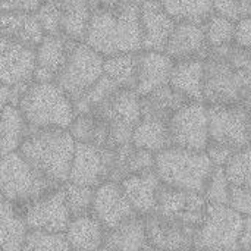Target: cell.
I'll use <instances>...</instances> for the list:
<instances>
[{
    "mask_svg": "<svg viewBox=\"0 0 251 251\" xmlns=\"http://www.w3.org/2000/svg\"><path fill=\"white\" fill-rule=\"evenodd\" d=\"M215 165L206 151L169 146L154 154V172L166 187L201 193Z\"/></svg>",
    "mask_w": 251,
    "mask_h": 251,
    "instance_id": "5b68a950",
    "label": "cell"
},
{
    "mask_svg": "<svg viewBox=\"0 0 251 251\" xmlns=\"http://www.w3.org/2000/svg\"><path fill=\"white\" fill-rule=\"evenodd\" d=\"M172 146L204 151L209 134V106L204 101L188 100L168 119Z\"/></svg>",
    "mask_w": 251,
    "mask_h": 251,
    "instance_id": "9c48e42d",
    "label": "cell"
},
{
    "mask_svg": "<svg viewBox=\"0 0 251 251\" xmlns=\"http://www.w3.org/2000/svg\"><path fill=\"white\" fill-rule=\"evenodd\" d=\"M91 6H116V4H141L144 0H88Z\"/></svg>",
    "mask_w": 251,
    "mask_h": 251,
    "instance_id": "ee69618b",
    "label": "cell"
},
{
    "mask_svg": "<svg viewBox=\"0 0 251 251\" xmlns=\"http://www.w3.org/2000/svg\"><path fill=\"white\" fill-rule=\"evenodd\" d=\"M28 226L21 206L12 201L0 203V250H22Z\"/></svg>",
    "mask_w": 251,
    "mask_h": 251,
    "instance_id": "484cf974",
    "label": "cell"
},
{
    "mask_svg": "<svg viewBox=\"0 0 251 251\" xmlns=\"http://www.w3.org/2000/svg\"><path fill=\"white\" fill-rule=\"evenodd\" d=\"M22 250L65 251L71 250L65 232H53L46 229H28Z\"/></svg>",
    "mask_w": 251,
    "mask_h": 251,
    "instance_id": "836d02e7",
    "label": "cell"
},
{
    "mask_svg": "<svg viewBox=\"0 0 251 251\" xmlns=\"http://www.w3.org/2000/svg\"><path fill=\"white\" fill-rule=\"evenodd\" d=\"M18 107L29 129H68L76 115L74 100L56 81H31L25 87Z\"/></svg>",
    "mask_w": 251,
    "mask_h": 251,
    "instance_id": "277c9868",
    "label": "cell"
},
{
    "mask_svg": "<svg viewBox=\"0 0 251 251\" xmlns=\"http://www.w3.org/2000/svg\"><path fill=\"white\" fill-rule=\"evenodd\" d=\"M62 188L65 193V199L71 216H78L91 212L94 187H87V185L66 181L65 184H62Z\"/></svg>",
    "mask_w": 251,
    "mask_h": 251,
    "instance_id": "d590c367",
    "label": "cell"
},
{
    "mask_svg": "<svg viewBox=\"0 0 251 251\" xmlns=\"http://www.w3.org/2000/svg\"><path fill=\"white\" fill-rule=\"evenodd\" d=\"M213 12L237 22L251 13V0H213Z\"/></svg>",
    "mask_w": 251,
    "mask_h": 251,
    "instance_id": "f35d334b",
    "label": "cell"
},
{
    "mask_svg": "<svg viewBox=\"0 0 251 251\" xmlns=\"http://www.w3.org/2000/svg\"><path fill=\"white\" fill-rule=\"evenodd\" d=\"M143 50L165 51L176 21L165 10L159 0H144L140 4Z\"/></svg>",
    "mask_w": 251,
    "mask_h": 251,
    "instance_id": "e0dca14e",
    "label": "cell"
},
{
    "mask_svg": "<svg viewBox=\"0 0 251 251\" xmlns=\"http://www.w3.org/2000/svg\"><path fill=\"white\" fill-rule=\"evenodd\" d=\"M44 34H60V4L59 0H43L34 12ZM62 35V34H60Z\"/></svg>",
    "mask_w": 251,
    "mask_h": 251,
    "instance_id": "74e56055",
    "label": "cell"
},
{
    "mask_svg": "<svg viewBox=\"0 0 251 251\" xmlns=\"http://www.w3.org/2000/svg\"><path fill=\"white\" fill-rule=\"evenodd\" d=\"M0 37L35 47L44 37L34 12L0 10Z\"/></svg>",
    "mask_w": 251,
    "mask_h": 251,
    "instance_id": "7402d4cb",
    "label": "cell"
},
{
    "mask_svg": "<svg viewBox=\"0 0 251 251\" xmlns=\"http://www.w3.org/2000/svg\"><path fill=\"white\" fill-rule=\"evenodd\" d=\"M201 24L209 49H216L234 43L235 21L213 12Z\"/></svg>",
    "mask_w": 251,
    "mask_h": 251,
    "instance_id": "d6a6232c",
    "label": "cell"
},
{
    "mask_svg": "<svg viewBox=\"0 0 251 251\" xmlns=\"http://www.w3.org/2000/svg\"><path fill=\"white\" fill-rule=\"evenodd\" d=\"M35 47L0 37V81L9 88L34 81Z\"/></svg>",
    "mask_w": 251,
    "mask_h": 251,
    "instance_id": "5bb4252c",
    "label": "cell"
},
{
    "mask_svg": "<svg viewBox=\"0 0 251 251\" xmlns=\"http://www.w3.org/2000/svg\"><path fill=\"white\" fill-rule=\"evenodd\" d=\"M188 101L174 87L165 84L146 96H141V113L146 118H157L168 121L174 112Z\"/></svg>",
    "mask_w": 251,
    "mask_h": 251,
    "instance_id": "f546056e",
    "label": "cell"
},
{
    "mask_svg": "<svg viewBox=\"0 0 251 251\" xmlns=\"http://www.w3.org/2000/svg\"><path fill=\"white\" fill-rule=\"evenodd\" d=\"M84 43L104 57L141 51L140 4L94 6Z\"/></svg>",
    "mask_w": 251,
    "mask_h": 251,
    "instance_id": "7a4b0ae2",
    "label": "cell"
},
{
    "mask_svg": "<svg viewBox=\"0 0 251 251\" xmlns=\"http://www.w3.org/2000/svg\"><path fill=\"white\" fill-rule=\"evenodd\" d=\"M43 0H0V10L35 12Z\"/></svg>",
    "mask_w": 251,
    "mask_h": 251,
    "instance_id": "b9f144b4",
    "label": "cell"
},
{
    "mask_svg": "<svg viewBox=\"0 0 251 251\" xmlns=\"http://www.w3.org/2000/svg\"><path fill=\"white\" fill-rule=\"evenodd\" d=\"M224 169L231 185L251 187V146L237 150Z\"/></svg>",
    "mask_w": 251,
    "mask_h": 251,
    "instance_id": "e575fe53",
    "label": "cell"
},
{
    "mask_svg": "<svg viewBox=\"0 0 251 251\" xmlns=\"http://www.w3.org/2000/svg\"><path fill=\"white\" fill-rule=\"evenodd\" d=\"M175 21L203 22L213 13V0H159Z\"/></svg>",
    "mask_w": 251,
    "mask_h": 251,
    "instance_id": "1f68e13d",
    "label": "cell"
},
{
    "mask_svg": "<svg viewBox=\"0 0 251 251\" xmlns=\"http://www.w3.org/2000/svg\"><path fill=\"white\" fill-rule=\"evenodd\" d=\"M72 41L63 35L44 34L35 46L34 81H56L62 71Z\"/></svg>",
    "mask_w": 251,
    "mask_h": 251,
    "instance_id": "44dd1931",
    "label": "cell"
},
{
    "mask_svg": "<svg viewBox=\"0 0 251 251\" xmlns=\"http://www.w3.org/2000/svg\"><path fill=\"white\" fill-rule=\"evenodd\" d=\"M240 249L251 250V216L244 219V228L240 238Z\"/></svg>",
    "mask_w": 251,
    "mask_h": 251,
    "instance_id": "7bdbcfd3",
    "label": "cell"
},
{
    "mask_svg": "<svg viewBox=\"0 0 251 251\" xmlns=\"http://www.w3.org/2000/svg\"><path fill=\"white\" fill-rule=\"evenodd\" d=\"M29 131L21 109L12 103L4 104L0 109V156L19 150Z\"/></svg>",
    "mask_w": 251,
    "mask_h": 251,
    "instance_id": "83f0119b",
    "label": "cell"
},
{
    "mask_svg": "<svg viewBox=\"0 0 251 251\" xmlns=\"http://www.w3.org/2000/svg\"><path fill=\"white\" fill-rule=\"evenodd\" d=\"M19 206L28 229L65 232L72 218L62 185L54 187L43 196Z\"/></svg>",
    "mask_w": 251,
    "mask_h": 251,
    "instance_id": "7c38bea8",
    "label": "cell"
},
{
    "mask_svg": "<svg viewBox=\"0 0 251 251\" xmlns=\"http://www.w3.org/2000/svg\"><path fill=\"white\" fill-rule=\"evenodd\" d=\"M59 187L43 176L16 150L0 156V193L4 200L24 204Z\"/></svg>",
    "mask_w": 251,
    "mask_h": 251,
    "instance_id": "8992f818",
    "label": "cell"
},
{
    "mask_svg": "<svg viewBox=\"0 0 251 251\" xmlns=\"http://www.w3.org/2000/svg\"><path fill=\"white\" fill-rule=\"evenodd\" d=\"M1 201H4V197H3V194L0 193V203H1Z\"/></svg>",
    "mask_w": 251,
    "mask_h": 251,
    "instance_id": "bcb514c9",
    "label": "cell"
},
{
    "mask_svg": "<svg viewBox=\"0 0 251 251\" xmlns=\"http://www.w3.org/2000/svg\"><path fill=\"white\" fill-rule=\"evenodd\" d=\"M138 68L137 53H119L104 57L103 74L112 78L119 88H135Z\"/></svg>",
    "mask_w": 251,
    "mask_h": 251,
    "instance_id": "4dcf8cb0",
    "label": "cell"
},
{
    "mask_svg": "<svg viewBox=\"0 0 251 251\" xmlns=\"http://www.w3.org/2000/svg\"><path fill=\"white\" fill-rule=\"evenodd\" d=\"M169 85L187 100L204 101V59L176 60Z\"/></svg>",
    "mask_w": 251,
    "mask_h": 251,
    "instance_id": "603a6c76",
    "label": "cell"
},
{
    "mask_svg": "<svg viewBox=\"0 0 251 251\" xmlns=\"http://www.w3.org/2000/svg\"><path fill=\"white\" fill-rule=\"evenodd\" d=\"M231 182L225 174L224 166H215L206 181L203 196L207 203L213 204H228L229 193H231Z\"/></svg>",
    "mask_w": 251,
    "mask_h": 251,
    "instance_id": "8d00e7d4",
    "label": "cell"
},
{
    "mask_svg": "<svg viewBox=\"0 0 251 251\" xmlns=\"http://www.w3.org/2000/svg\"><path fill=\"white\" fill-rule=\"evenodd\" d=\"M204 103L251 109V50L235 43L209 49L204 57Z\"/></svg>",
    "mask_w": 251,
    "mask_h": 251,
    "instance_id": "6da1fadb",
    "label": "cell"
},
{
    "mask_svg": "<svg viewBox=\"0 0 251 251\" xmlns=\"http://www.w3.org/2000/svg\"><path fill=\"white\" fill-rule=\"evenodd\" d=\"M244 216L229 204L207 203L204 216L196 231L194 249L237 250L244 228Z\"/></svg>",
    "mask_w": 251,
    "mask_h": 251,
    "instance_id": "52a82bcc",
    "label": "cell"
},
{
    "mask_svg": "<svg viewBox=\"0 0 251 251\" xmlns=\"http://www.w3.org/2000/svg\"><path fill=\"white\" fill-rule=\"evenodd\" d=\"M104 234V226L91 212L72 216L65 229V237L71 250L103 249Z\"/></svg>",
    "mask_w": 251,
    "mask_h": 251,
    "instance_id": "cb8c5ba5",
    "label": "cell"
},
{
    "mask_svg": "<svg viewBox=\"0 0 251 251\" xmlns=\"http://www.w3.org/2000/svg\"><path fill=\"white\" fill-rule=\"evenodd\" d=\"M228 204L244 218L251 216V187H231Z\"/></svg>",
    "mask_w": 251,
    "mask_h": 251,
    "instance_id": "ab89813d",
    "label": "cell"
},
{
    "mask_svg": "<svg viewBox=\"0 0 251 251\" xmlns=\"http://www.w3.org/2000/svg\"><path fill=\"white\" fill-rule=\"evenodd\" d=\"M175 60L166 51L141 50L138 51V68L135 91L140 96H146L150 91L169 84L171 72Z\"/></svg>",
    "mask_w": 251,
    "mask_h": 251,
    "instance_id": "d6986e66",
    "label": "cell"
},
{
    "mask_svg": "<svg viewBox=\"0 0 251 251\" xmlns=\"http://www.w3.org/2000/svg\"><path fill=\"white\" fill-rule=\"evenodd\" d=\"M207 201L201 193L178 190L162 184L154 213L197 229L204 216Z\"/></svg>",
    "mask_w": 251,
    "mask_h": 251,
    "instance_id": "4fadbf2b",
    "label": "cell"
},
{
    "mask_svg": "<svg viewBox=\"0 0 251 251\" xmlns=\"http://www.w3.org/2000/svg\"><path fill=\"white\" fill-rule=\"evenodd\" d=\"M115 163V147L94 143H75L68 181L97 187L109 179Z\"/></svg>",
    "mask_w": 251,
    "mask_h": 251,
    "instance_id": "8fae6325",
    "label": "cell"
},
{
    "mask_svg": "<svg viewBox=\"0 0 251 251\" xmlns=\"http://www.w3.org/2000/svg\"><path fill=\"white\" fill-rule=\"evenodd\" d=\"M234 43L243 49L251 50V13L235 22Z\"/></svg>",
    "mask_w": 251,
    "mask_h": 251,
    "instance_id": "60d3db41",
    "label": "cell"
},
{
    "mask_svg": "<svg viewBox=\"0 0 251 251\" xmlns=\"http://www.w3.org/2000/svg\"><path fill=\"white\" fill-rule=\"evenodd\" d=\"M60 34L71 41H84L93 6L88 0H59Z\"/></svg>",
    "mask_w": 251,
    "mask_h": 251,
    "instance_id": "4316f807",
    "label": "cell"
},
{
    "mask_svg": "<svg viewBox=\"0 0 251 251\" xmlns=\"http://www.w3.org/2000/svg\"><path fill=\"white\" fill-rule=\"evenodd\" d=\"M7 103H10V88L0 81V109Z\"/></svg>",
    "mask_w": 251,
    "mask_h": 251,
    "instance_id": "f6af8a7d",
    "label": "cell"
},
{
    "mask_svg": "<svg viewBox=\"0 0 251 251\" xmlns=\"http://www.w3.org/2000/svg\"><path fill=\"white\" fill-rule=\"evenodd\" d=\"M119 182L128 201L131 203L134 212L138 216L144 218L154 213L157 206L159 191L162 188V182L156 175L154 169L141 174L128 175Z\"/></svg>",
    "mask_w": 251,
    "mask_h": 251,
    "instance_id": "ffe728a7",
    "label": "cell"
},
{
    "mask_svg": "<svg viewBox=\"0 0 251 251\" xmlns=\"http://www.w3.org/2000/svg\"><path fill=\"white\" fill-rule=\"evenodd\" d=\"M103 249L106 250H144L150 249L146 221L143 216H132L104 234Z\"/></svg>",
    "mask_w": 251,
    "mask_h": 251,
    "instance_id": "d4e9b609",
    "label": "cell"
},
{
    "mask_svg": "<svg viewBox=\"0 0 251 251\" xmlns=\"http://www.w3.org/2000/svg\"><path fill=\"white\" fill-rule=\"evenodd\" d=\"M131 143L135 147L149 150L154 154L165 150L172 146L168 121L143 116L132 129Z\"/></svg>",
    "mask_w": 251,
    "mask_h": 251,
    "instance_id": "f1b7e54d",
    "label": "cell"
},
{
    "mask_svg": "<svg viewBox=\"0 0 251 251\" xmlns=\"http://www.w3.org/2000/svg\"><path fill=\"white\" fill-rule=\"evenodd\" d=\"M165 51L175 62L204 59L209 53V46L206 41L203 24L196 21H176L166 43Z\"/></svg>",
    "mask_w": 251,
    "mask_h": 251,
    "instance_id": "ac0fdd59",
    "label": "cell"
},
{
    "mask_svg": "<svg viewBox=\"0 0 251 251\" xmlns=\"http://www.w3.org/2000/svg\"><path fill=\"white\" fill-rule=\"evenodd\" d=\"M91 213L100 221L106 231L137 215L128 201L121 182L113 179H106L94 188Z\"/></svg>",
    "mask_w": 251,
    "mask_h": 251,
    "instance_id": "9a60e30c",
    "label": "cell"
},
{
    "mask_svg": "<svg viewBox=\"0 0 251 251\" xmlns=\"http://www.w3.org/2000/svg\"><path fill=\"white\" fill-rule=\"evenodd\" d=\"M207 106L209 141L226 146L234 151L251 146V109L231 104Z\"/></svg>",
    "mask_w": 251,
    "mask_h": 251,
    "instance_id": "30bf717a",
    "label": "cell"
},
{
    "mask_svg": "<svg viewBox=\"0 0 251 251\" xmlns=\"http://www.w3.org/2000/svg\"><path fill=\"white\" fill-rule=\"evenodd\" d=\"M74 150L75 140L62 128L31 129L19 147L24 157L54 185L68 181Z\"/></svg>",
    "mask_w": 251,
    "mask_h": 251,
    "instance_id": "3957f363",
    "label": "cell"
},
{
    "mask_svg": "<svg viewBox=\"0 0 251 251\" xmlns=\"http://www.w3.org/2000/svg\"><path fill=\"white\" fill-rule=\"evenodd\" d=\"M144 221H146V231H147L150 249H162V250L194 249V237L197 229L162 218L156 213L144 216Z\"/></svg>",
    "mask_w": 251,
    "mask_h": 251,
    "instance_id": "2e32d148",
    "label": "cell"
},
{
    "mask_svg": "<svg viewBox=\"0 0 251 251\" xmlns=\"http://www.w3.org/2000/svg\"><path fill=\"white\" fill-rule=\"evenodd\" d=\"M104 56L84 41H72L66 62L56 82L75 101L103 75Z\"/></svg>",
    "mask_w": 251,
    "mask_h": 251,
    "instance_id": "ba28073f",
    "label": "cell"
}]
</instances>
